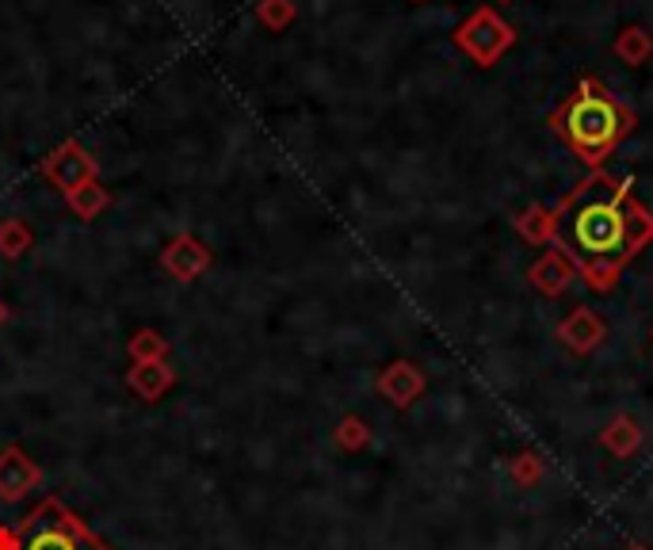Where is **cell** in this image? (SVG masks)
I'll use <instances>...</instances> for the list:
<instances>
[{"label": "cell", "instance_id": "1", "mask_svg": "<svg viewBox=\"0 0 653 550\" xmlns=\"http://www.w3.org/2000/svg\"><path fill=\"white\" fill-rule=\"evenodd\" d=\"M631 196V180H616V176L596 168L555 211V245L570 253L578 276L596 294L616 291L619 276L631 260V253H627V199Z\"/></svg>", "mask_w": 653, "mask_h": 550}, {"label": "cell", "instance_id": "2", "mask_svg": "<svg viewBox=\"0 0 653 550\" xmlns=\"http://www.w3.org/2000/svg\"><path fill=\"white\" fill-rule=\"evenodd\" d=\"M555 127L562 130V138L573 145V153H578L585 165L596 168L634 130V115L627 112L596 77H585V81L578 84V92L565 100L562 112H558Z\"/></svg>", "mask_w": 653, "mask_h": 550}, {"label": "cell", "instance_id": "3", "mask_svg": "<svg viewBox=\"0 0 653 550\" xmlns=\"http://www.w3.org/2000/svg\"><path fill=\"white\" fill-rule=\"evenodd\" d=\"M0 550H112L61 498H43L15 524H0Z\"/></svg>", "mask_w": 653, "mask_h": 550}, {"label": "cell", "instance_id": "4", "mask_svg": "<svg viewBox=\"0 0 653 550\" xmlns=\"http://www.w3.org/2000/svg\"><path fill=\"white\" fill-rule=\"evenodd\" d=\"M455 46L474 61V66L489 69L516 46V27L504 20L497 8H478L455 27Z\"/></svg>", "mask_w": 653, "mask_h": 550}, {"label": "cell", "instance_id": "5", "mask_svg": "<svg viewBox=\"0 0 653 550\" xmlns=\"http://www.w3.org/2000/svg\"><path fill=\"white\" fill-rule=\"evenodd\" d=\"M38 485H43V467L20 444L0 447V501L4 505H20Z\"/></svg>", "mask_w": 653, "mask_h": 550}, {"label": "cell", "instance_id": "6", "mask_svg": "<svg viewBox=\"0 0 653 550\" xmlns=\"http://www.w3.org/2000/svg\"><path fill=\"white\" fill-rule=\"evenodd\" d=\"M375 386L394 409H409L424 390H429V378H424V371L417 367V363L394 360V363H386V367L378 371Z\"/></svg>", "mask_w": 653, "mask_h": 550}, {"label": "cell", "instance_id": "7", "mask_svg": "<svg viewBox=\"0 0 653 550\" xmlns=\"http://www.w3.org/2000/svg\"><path fill=\"white\" fill-rule=\"evenodd\" d=\"M604 337H608V325H604V317L596 314L593 306L570 309V314L562 317V325H558V340H562L573 355L596 352V348L604 344Z\"/></svg>", "mask_w": 653, "mask_h": 550}, {"label": "cell", "instance_id": "8", "mask_svg": "<svg viewBox=\"0 0 653 550\" xmlns=\"http://www.w3.org/2000/svg\"><path fill=\"white\" fill-rule=\"evenodd\" d=\"M527 279H532V286L539 294H547V299H558V294L570 291V283L578 279V265H573V257L565 249H558V245H547V253H543V257L535 260L532 268H527Z\"/></svg>", "mask_w": 653, "mask_h": 550}, {"label": "cell", "instance_id": "9", "mask_svg": "<svg viewBox=\"0 0 653 550\" xmlns=\"http://www.w3.org/2000/svg\"><path fill=\"white\" fill-rule=\"evenodd\" d=\"M46 176H50L54 188H61L69 196V191L96 180V161H92L81 145H61V150L46 161Z\"/></svg>", "mask_w": 653, "mask_h": 550}, {"label": "cell", "instance_id": "10", "mask_svg": "<svg viewBox=\"0 0 653 550\" xmlns=\"http://www.w3.org/2000/svg\"><path fill=\"white\" fill-rule=\"evenodd\" d=\"M176 383V371L165 360H150V363H135L127 371V386L138 394V401H161Z\"/></svg>", "mask_w": 653, "mask_h": 550}, {"label": "cell", "instance_id": "11", "mask_svg": "<svg viewBox=\"0 0 653 550\" xmlns=\"http://www.w3.org/2000/svg\"><path fill=\"white\" fill-rule=\"evenodd\" d=\"M165 268L176 279H196L207 268V249L196 242V237H176L165 249Z\"/></svg>", "mask_w": 653, "mask_h": 550}, {"label": "cell", "instance_id": "12", "mask_svg": "<svg viewBox=\"0 0 653 550\" xmlns=\"http://www.w3.org/2000/svg\"><path fill=\"white\" fill-rule=\"evenodd\" d=\"M600 447H604V452L616 455V459H627V455H634V452L642 447V429H639V421H634V417H627V413L611 417L608 429L600 432Z\"/></svg>", "mask_w": 653, "mask_h": 550}, {"label": "cell", "instance_id": "13", "mask_svg": "<svg viewBox=\"0 0 653 550\" xmlns=\"http://www.w3.org/2000/svg\"><path fill=\"white\" fill-rule=\"evenodd\" d=\"M516 234L524 237L527 245H555L558 237V214L547 211V207H527L524 214H516Z\"/></svg>", "mask_w": 653, "mask_h": 550}, {"label": "cell", "instance_id": "14", "mask_svg": "<svg viewBox=\"0 0 653 550\" xmlns=\"http://www.w3.org/2000/svg\"><path fill=\"white\" fill-rule=\"evenodd\" d=\"M611 50H616V58L627 61V66H646L653 58V35L642 23H627L616 35V43H611Z\"/></svg>", "mask_w": 653, "mask_h": 550}, {"label": "cell", "instance_id": "15", "mask_svg": "<svg viewBox=\"0 0 653 550\" xmlns=\"http://www.w3.org/2000/svg\"><path fill=\"white\" fill-rule=\"evenodd\" d=\"M646 245H653V214L650 207H642L639 199H627V253L631 260L639 257Z\"/></svg>", "mask_w": 653, "mask_h": 550}, {"label": "cell", "instance_id": "16", "mask_svg": "<svg viewBox=\"0 0 653 550\" xmlns=\"http://www.w3.org/2000/svg\"><path fill=\"white\" fill-rule=\"evenodd\" d=\"M333 444H337L340 452H363V447L371 444L368 421H363V417H355V413L340 417V424L333 429Z\"/></svg>", "mask_w": 653, "mask_h": 550}, {"label": "cell", "instance_id": "17", "mask_svg": "<svg viewBox=\"0 0 653 550\" xmlns=\"http://www.w3.org/2000/svg\"><path fill=\"white\" fill-rule=\"evenodd\" d=\"M127 355H130V363L165 360V355H168V344H165V337H161V332H153V329H138L135 337H130V344H127Z\"/></svg>", "mask_w": 653, "mask_h": 550}, {"label": "cell", "instance_id": "18", "mask_svg": "<svg viewBox=\"0 0 653 550\" xmlns=\"http://www.w3.org/2000/svg\"><path fill=\"white\" fill-rule=\"evenodd\" d=\"M509 478L520 485V490H535V485L543 482V459L535 452H520L512 455L509 463Z\"/></svg>", "mask_w": 653, "mask_h": 550}, {"label": "cell", "instance_id": "19", "mask_svg": "<svg viewBox=\"0 0 653 550\" xmlns=\"http://www.w3.org/2000/svg\"><path fill=\"white\" fill-rule=\"evenodd\" d=\"M69 207H73L81 219H92V214H100L107 207V191L100 188V184H84V188L69 191Z\"/></svg>", "mask_w": 653, "mask_h": 550}, {"label": "cell", "instance_id": "20", "mask_svg": "<svg viewBox=\"0 0 653 550\" xmlns=\"http://www.w3.org/2000/svg\"><path fill=\"white\" fill-rule=\"evenodd\" d=\"M27 230L20 226V222H8L4 230H0V253H4V257H20L23 249H27Z\"/></svg>", "mask_w": 653, "mask_h": 550}, {"label": "cell", "instance_id": "21", "mask_svg": "<svg viewBox=\"0 0 653 550\" xmlns=\"http://www.w3.org/2000/svg\"><path fill=\"white\" fill-rule=\"evenodd\" d=\"M4 317H8V309H4V302H0V321H4Z\"/></svg>", "mask_w": 653, "mask_h": 550}, {"label": "cell", "instance_id": "22", "mask_svg": "<svg viewBox=\"0 0 653 550\" xmlns=\"http://www.w3.org/2000/svg\"><path fill=\"white\" fill-rule=\"evenodd\" d=\"M627 550H646V547H642V543H631V547H627Z\"/></svg>", "mask_w": 653, "mask_h": 550}, {"label": "cell", "instance_id": "23", "mask_svg": "<svg viewBox=\"0 0 653 550\" xmlns=\"http://www.w3.org/2000/svg\"><path fill=\"white\" fill-rule=\"evenodd\" d=\"M497 4H512V0H497Z\"/></svg>", "mask_w": 653, "mask_h": 550}]
</instances>
